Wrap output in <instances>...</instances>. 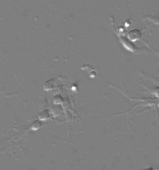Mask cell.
I'll use <instances>...</instances> for the list:
<instances>
[{
    "instance_id": "obj_1",
    "label": "cell",
    "mask_w": 159,
    "mask_h": 170,
    "mask_svg": "<svg viewBox=\"0 0 159 170\" xmlns=\"http://www.w3.org/2000/svg\"><path fill=\"white\" fill-rule=\"evenodd\" d=\"M120 41L122 43V44L124 45V46L128 50L132 52H134L136 51H138L140 49L139 48H137L135 45L133 43V41L130 40L128 38L122 36H120Z\"/></svg>"
},
{
    "instance_id": "obj_2",
    "label": "cell",
    "mask_w": 159,
    "mask_h": 170,
    "mask_svg": "<svg viewBox=\"0 0 159 170\" xmlns=\"http://www.w3.org/2000/svg\"><path fill=\"white\" fill-rule=\"evenodd\" d=\"M142 36V33L139 30H133L128 33V37L132 41H136Z\"/></svg>"
},
{
    "instance_id": "obj_3",
    "label": "cell",
    "mask_w": 159,
    "mask_h": 170,
    "mask_svg": "<svg viewBox=\"0 0 159 170\" xmlns=\"http://www.w3.org/2000/svg\"><path fill=\"white\" fill-rule=\"evenodd\" d=\"M148 19H149L150 21L153 22V23L156 24H159V18L156 17H152V16H149L147 18Z\"/></svg>"
}]
</instances>
